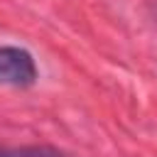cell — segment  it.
<instances>
[{
    "label": "cell",
    "instance_id": "1",
    "mask_svg": "<svg viewBox=\"0 0 157 157\" xmlns=\"http://www.w3.org/2000/svg\"><path fill=\"white\" fill-rule=\"evenodd\" d=\"M37 81V64L22 47H0V86L27 88Z\"/></svg>",
    "mask_w": 157,
    "mask_h": 157
},
{
    "label": "cell",
    "instance_id": "2",
    "mask_svg": "<svg viewBox=\"0 0 157 157\" xmlns=\"http://www.w3.org/2000/svg\"><path fill=\"white\" fill-rule=\"evenodd\" d=\"M0 157H66L52 147H0Z\"/></svg>",
    "mask_w": 157,
    "mask_h": 157
}]
</instances>
